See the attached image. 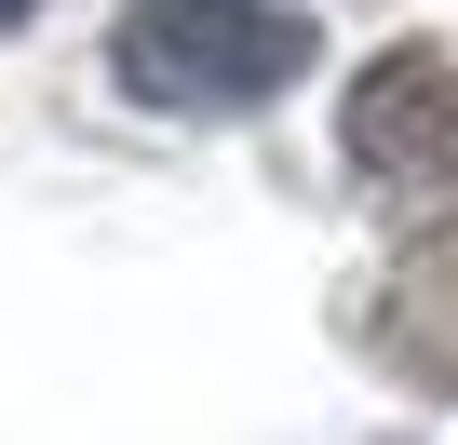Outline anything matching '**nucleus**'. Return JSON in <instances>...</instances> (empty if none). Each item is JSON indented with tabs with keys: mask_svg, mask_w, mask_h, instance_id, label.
Here are the masks:
<instances>
[{
	"mask_svg": "<svg viewBox=\"0 0 458 445\" xmlns=\"http://www.w3.org/2000/svg\"><path fill=\"white\" fill-rule=\"evenodd\" d=\"M135 108H257L310 68V14H270V0H135L108 41Z\"/></svg>",
	"mask_w": 458,
	"mask_h": 445,
	"instance_id": "nucleus-1",
	"label": "nucleus"
},
{
	"mask_svg": "<svg viewBox=\"0 0 458 445\" xmlns=\"http://www.w3.org/2000/svg\"><path fill=\"white\" fill-rule=\"evenodd\" d=\"M337 149H351V175H364L391 216L445 230V216H458V55H445V41H391V55L351 81Z\"/></svg>",
	"mask_w": 458,
	"mask_h": 445,
	"instance_id": "nucleus-2",
	"label": "nucleus"
},
{
	"mask_svg": "<svg viewBox=\"0 0 458 445\" xmlns=\"http://www.w3.org/2000/svg\"><path fill=\"white\" fill-rule=\"evenodd\" d=\"M351 324H364V351H377L391 378L458 391V257H404L391 284H364V297H351Z\"/></svg>",
	"mask_w": 458,
	"mask_h": 445,
	"instance_id": "nucleus-3",
	"label": "nucleus"
},
{
	"mask_svg": "<svg viewBox=\"0 0 458 445\" xmlns=\"http://www.w3.org/2000/svg\"><path fill=\"white\" fill-rule=\"evenodd\" d=\"M14 14H41V0H0V28H14Z\"/></svg>",
	"mask_w": 458,
	"mask_h": 445,
	"instance_id": "nucleus-4",
	"label": "nucleus"
}]
</instances>
